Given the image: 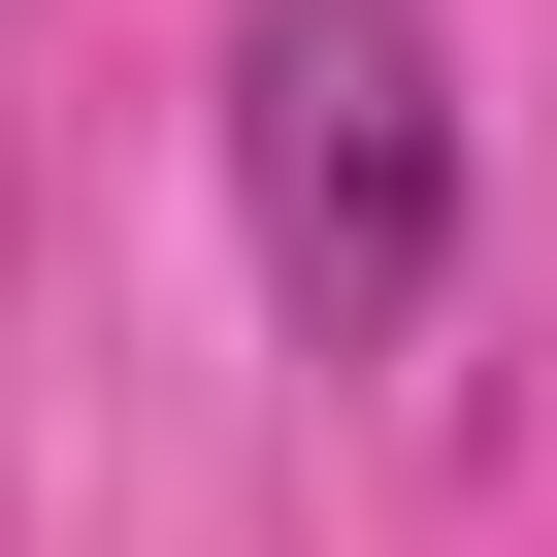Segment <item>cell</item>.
Masks as SVG:
<instances>
[{
    "instance_id": "obj_1",
    "label": "cell",
    "mask_w": 557,
    "mask_h": 557,
    "mask_svg": "<svg viewBox=\"0 0 557 557\" xmlns=\"http://www.w3.org/2000/svg\"><path fill=\"white\" fill-rule=\"evenodd\" d=\"M230 197H262V296L329 361L459 296V66L426 0H230Z\"/></svg>"
}]
</instances>
